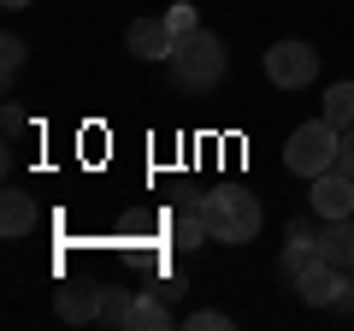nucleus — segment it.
I'll return each instance as SVG.
<instances>
[{"instance_id": "6", "label": "nucleus", "mask_w": 354, "mask_h": 331, "mask_svg": "<svg viewBox=\"0 0 354 331\" xmlns=\"http://www.w3.org/2000/svg\"><path fill=\"white\" fill-rule=\"evenodd\" d=\"M124 48L136 53V60H148V65H171V53H177V30L165 24V18H130Z\"/></svg>"}, {"instance_id": "3", "label": "nucleus", "mask_w": 354, "mask_h": 331, "mask_svg": "<svg viewBox=\"0 0 354 331\" xmlns=\"http://www.w3.org/2000/svg\"><path fill=\"white\" fill-rule=\"evenodd\" d=\"M337 148H342V130L319 113L313 125H295V130H290V142H283V166H290L295 178L313 184L319 172H330V166H337Z\"/></svg>"}, {"instance_id": "8", "label": "nucleus", "mask_w": 354, "mask_h": 331, "mask_svg": "<svg viewBox=\"0 0 354 331\" xmlns=\"http://www.w3.org/2000/svg\"><path fill=\"white\" fill-rule=\"evenodd\" d=\"M319 255H325L330 267L354 272V213H348V219H325V225H319Z\"/></svg>"}, {"instance_id": "15", "label": "nucleus", "mask_w": 354, "mask_h": 331, "mask_svg": "<svg viewBox=\"0 0 354 331\" xmlns=\"http://www.w3.org/2000/svg\"><path fill=\"white\" fill-rule=\"evenodd\" d=\"M130 307H136V290H101V319H106V325H124L130 331Z\"/></svg>"}, {"instance_id": "17", "label": "nucleus", "mask_w": 354, "mask_h": 331, "mask_svg": "<svg viewBox=\"0 0 354 331\" xmlns=\"http://www.w3.org/2000/svg\"><path fill=\"white\" fill-rule=\"evenodd\" d=\"M165 24H171L177 36H189V30H201V18H195V6H183V0H177L171 12H165Z\"/></svg>"}, {"instance_id": "18", "label": "nucleus", "mask_w": 354, "mask_h": 331, "mask_svg": "<svg viewBox=\"0 0 354 331\" xmlns=\"http://www.w3.org/2000/svg\"><path fill=\"white\" fill-rule=\"evenodd\" d=\"M18 65H24V42H18V36H6V42H0V71H6V77H18Z\"/></svg>"}, {"instance_id": "16", "label": "nucleus", "mask_w": 354, "mask_h": 331, "mask_svg": "<svg viewBox=\"0 0 354 331\" xmlns=\"http://www.w3.org/2000/svg\"><path fill=\"white\" fill-rule=\"evenodd\" d=\"M225 325H230V314H218V307H201V314L183 319V331H225Z\"/></svg>"}, {"instance_id": "1", "label": "nucleus", "mask_w": 354, "mask_h": 331, "mask_svg": "<svg viewBox=\"0 0 354 331\" xmlns=\"http://www.w3.org/2000/svg\"><path fill=\"white\" fill-rule=\"evenodd\" d=\"M201 219H207V237L225 242V249H242V242L260 237V202H254L242 184H225V190H207L201 202Z\"/></svg>"}, {"instance_id": "9", "label": "nucleus", "mask_w": 354, "mask_h": 331, "mask_svg": "<svg viewBox=\"0 0 354 331\" xmlns=\"http://www.w3.org/2000/svg\"><path fill=\"white\" fill-rule=\"evenodd\" d=\"M53 314H59L65 325H88V319H101V290H83V284H65V290L53 296Z\"/></svg>"}, {"instance_id": "20", "label": "nucleus", "mask_w": 354, "mask_h": 331, "mask_svg": "<svg viewBox=\"0 0 354 331\" xmlns=\"http://www.w3.org/2000/svg\"><path fill=\"white\" fill-rule=\"evenodd\" d=\"M337 166L354 178V130H342V148H337Z\"/></svg>"}, {"instance_id": "11", "label": "nucleus", "mask_w": 354, "mask_h": 331, "mask_svg": "<svg viewBox=\"0 0 354 331\" xmlns=\"http://www.w3.org/2000/svg\"><path fill=\"white\" fill-rule=\"evenodd\" d=\"M171 307H165V296H136V307H130V331H171Z\"/></svg>"}, {"instance_id": "12", "label": "nucleus", "mask_w": 354, "mask_h": 331, "mask_svg": "<svg viewBox=\"0 0 354 331\" xmlns=\"http://www.w3.org/2000/svg\"><path fill=\"white\" fill-rule=\"evenodd\" d=\"M325 118L337 130H354V83H330L325 89Z\"/></svg>"}, {"instance_id": "10", "label": "nucleus", "mask_w": 354, "mask_h": 331, "mask_svg": "<svg viewBox=\"0 0 354 331\" xmlns=\"http://www.w3.org/2000/svg\"><path fill=\"white\" fill-rule=\"evenodd\" d=\"M24 231H36V195L6 190L0 195V237H24Z\"/></svg>"}, {"instance_id": "5", "label": "nucleus", "mask_w": 354, "mask_h": 331, "mask_svg": "<svg viewBox=\"0 0 354 331\" xmlns=\"http://www.w3.org/2000/svg\"><path fill=\"white\" fill-rule=\"evenodd\" d=\"M348 290L354 284L342 278V267H330L325 255H319L313 267L301 272V284H295V296H301L307 307H348Z\"/></svg>"}, {"instance_id": "19", "label": "nucleus", "mask_w": 354, "mask_h": 331, "mask_svg": "<svg viewBox=\"0 0 354 331\" xmlns=\"http://www.w3.org/2000/svg\"><path fill=\"white\" fill-rule=\"evenodd\" d=\"M290 242H313V249H319V231H313V219H295V225H290Z\"/></svg>"}, {"instance_id": "21", "label": "nucleus", "mask_w": 354, "mask_h": 331, "mask_svg": "<svg viewBox=\"0 0 354 331\" xmlns=\"http://www.w3.org/2000/svg\"><path fill=\"white\" fill-rule=\"evenodd\" d=\"M0 6H6V12H24V6H36V0H0Z\"/></svg>"}, {"instance_id": "13", "label": "nucleus", "mask_w": 354, "mask_h": 331, "mask_svg": "<svg viewBox=\"0 0 354 331\" xmlns=\"http://www.w3.org/2000/svg\"><path fill=\"white\" fill-rule=\"evenodd\" d=\"M171 242H177V249H201V242H213V237H207V219L177 207V213H171Z\"/></svg>"}, {"instance_id": "7", "label": "nucleus", "mask_w": 354, "mask_h": 331, "mask_svg": "<svg viewBox=\"0 0 354 331\" xmlns=\"http://www.w3.org/2000/svg\"><path fill=\"white\" fill-rule=\"evenodd\" d=\"M313 213L319 219H348L354 213V178L342 166H330V172L313 178Z\"/></svg>"}, {"instance_id": "2", "label": "nucleus", "mask_w": 354, "mask_h": 331, "mask_svg": "<svg viewBox=\"0 0 354 331\" xmlns=\"http://www.w3.org/2000/svg\"><path fill=\"white\" fill-rule=\"evenodd\" d=\"M230 71V53L213 30H189V36H177V53H171V83L189 95H207L218 77Z\"/></svg>"}, {"instance_id": "14", "label": "nucleus", "mask_w": 354, "mask_h": 331, "mask_svg": "<svg viewBox=\"0 0 354 331\" xmlns=\"http://www.w3.org/2000/svg\"><path fill=\"white\" fill-rule=\"evenodd\" d=\"M313 260H319V249H313V242H290V249L278 255V272H283V284H301V272L313 267Z\"/></svg>"}, {"instance_id": "4", "label": "nucleus", "mask_w": 354, "mask_h": 331, "mask_svg": "<svg viewBox=\"0 0 354 331\" xmlns=\"http://www.w3.org/2000/svg\"><path fill=\"white\" fill-rule=\"evenodd\" d=\"M266 77H272V89H307L319 77V53L307 42H272L266 48Z\"/></svg>"}]
</instances>
